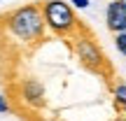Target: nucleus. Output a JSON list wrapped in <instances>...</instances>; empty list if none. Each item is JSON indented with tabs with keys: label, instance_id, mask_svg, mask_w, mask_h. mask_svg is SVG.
<instances>
[{
	"label": "nucleus",
	"instance_id": "6",
	"mask_svg": "<svg viewBox=\"0 0 126 121\" xmlns=\"http://www.w3.org/2000/svg\"><path fill=\"white\" fill-rule=\"evenodd\" d=\"M112 95H114V105L117 109H126V84H114L112 86Z\"/></svg>",
	"mask_w": 126,
	"mask_h": 121
},
{
	"label": "nucleus",
	"instance_id": "5",
	"mask_svg": "<svg viewBox=\"0 0 126 121\" xmlns=\"http://www.w3.org/2000/svg\"><path fill=\"white\" fill-rule=\"evenodd\" d=\"M105 21H108V28L117 35V33H126V9L119 0H112L105 9Z\"/></svg>",
	"mask_w": 126,
	"mask_h": 121
},
{
	"label": "nucleus",
	"instance_id": "3",
	"mask_svg": "<svg viewBox=\"0 0 126 121\" xmlns=\"http://www.w3.org/2000/svg\"><path fill=\"white\" fill-rule=\"evenodd\" d=\"M40 9H42L45 26L59 37L72 40L75 33L79 30V26H82V21L75 16L72 7L65 0H45V2H40Z\"/></svg>",
	"mask_w": 126,
	"mask_h": 121
},
{
	"label": "nucleus",
	"instance_id": "11",
	"mask_svg": "<svg viewBox=\"0 0 126 121\" xmlns=\"http://www.w3.org/2000/svg\"><path fill=\"white\" fill-rule=\"evenodd\" d=\"M119 2H122V5H124V9H126V0H119Z\"/></svg>",
	"mask_w": 126,
	"mask_h": 121
},
{
	"label": "nucleus",
	"instance_id": "2",
	"mask_svg": "<svg viewBox=\"0 0 126 121\" xmlns=\"http://www.w3.org/2000/svg\"><path fill=\"white\" fill-rule=\"evenodd\" d=\"M5 23H7L9 33H12L16 40L21 42H42L45 37V19H42V9L40 5H23L19 9H12V12L5 16Z\"/></svg>",
	"mask_w": 126,
	"mask_h": 121
},
{
	"label": "nucleus",
	"instance_id": "9",
	"mask_svg": "<svg viewBox=\"0 0 126 121\" xmlns=\"http://www.w3.org/2000/svg\"><path fill=\"white\" fill-rule=\"evenodd\" d=\"M0 112H9V103H7V98H5V95H0Z\"/></svg>",
	"mask_w": 126,
	"mask_h": 121
},
{
	"label": "nucleus",
	"instance_id": "4",
	"mask_svg": "<svg viewBox=\"0 0 126 121\" xmlns=\"http://www.w3.org/2000/svg\"><path fill=\"white\" fill-rule=\"evenodd\" d=\"M19 93H21L23 103L31 105L33 109H40V107H45V105H47L45 86H42L37 79H23L21 86H19Z\"/></svg>",
	"mask_w": 126,
	"mask_h": 121
},
{
	"label": "nucleus",
	"instance_id": "10",
	"mask_svg": "<svg viewBox=\"0 0 126 121\" xmlns=\"http://www.w3.org/2000/svg\"><path fill=\"white\" fill-rule=\"evenodd\" d=\"M35 121H56V119H40V117H35Z\"/></svg>",
	"mask_w": 126,
	"mask_h": 121
},
{
	"label": "nucleus",
	"instance_id": "8",
	"mask_svg": "<svg viewBox=\"0 0 126 121\" xmlns=\"http://www.w3.org/2000/svg\"><path fill=\"white\" fill-rule=\"evenodd\" d=\"M70 5L77 9H84V7H89V0H70Z\"/></svg>",
	"mask_w": 126,
	"mask_h": 121
},
{
	"label": "nucleus",
	"instance_id": "12",
	"mask_svg": "<svg viewBox=\"0 0 126 121\" xmlns=\"http://www.w3.org/2000/svg\"><path fill=\"white\" fill-rule=\"evenodd\" d=\"M0 2H2V0H0Z\"/></svg>",
	"mask_w": 126,
	"mask_h": 121
},
{
	"label": "nucleus",
	"instance_id": "7",
	"mask_svg": "<svg viewBox=\"0 0 126 121\" xmlns=\"http://www.w3.org/2000/svg\"><path fill=\"white\" fill-rule=\"evenodd\" d=\"M114 47H117V51L126 58V33H117V37H114Z\"/></svg>",
	"mask_w": 126,
	"mask_h": 121
},
{
	"label": "nucleus",
	"instance_id": "1",
	"mask_svg": "<svg viewBox=\"0 0 126 121\" xmlns=\"http://www.w3.org/2000/svg\"><path fill=\"white\" fill-rule=\"evenodd\" d=\"M70 42H72V49H75V54H77V58H79L82 65H84L89 72L103 77L108 84H112V79H114L112 63L108 61V56H105L103 47L98 44L96 35L84 26V23L79 26V30L75 33V37H72Z\"/></svg>",
	"mask_w": 126,
	"mask_h": 121
}]
</instances>
